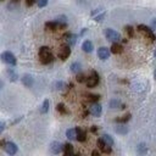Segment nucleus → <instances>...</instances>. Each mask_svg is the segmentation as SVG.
<instances>
[{"label":"nucleus","mask_w":156,"mask_h":156,"mask_svg":"<svg viewBox=\"0 0 156 156\" xmlns=\"http://www.w3.org/2000/svg\"><path fill=\"white\" fill-rule=\"evenodd\" d=\"M39 59L43 65H49L50 62H53L54 56L51 54V50L48 46H42L39 49Z\"/></svg>","instance_id":"nucleus-1"},{"label":"nucleus","mask_w":156,"mask_h":156,"mask_svg":"<svg viewBox=\"0 0 156 156\" xmlns=\"http://www.w3.org/2000/svg\"><path fill=\"white\" fill-rule=\"evenodd\" d=\"M105 37H106V39H108L109 42H112V43L120 42V40H121L120 33H118V32H116L115 29H112V28L105 29Z\"/></svg>","instance_id":"nucleus-2"},{"label":"nucleus","mask_w":156,"mask_h":156,"mask_svg":"<svg viewBox=\"0 0 156 156\" xmlns=\"http://www.w3.org/2000/svg\"><path fill=\"white\" fill-rule=\"evenodd\" d=\"M138 31L140 32V33H143L146 38L151 39L152 42H154V40H156V36L154 34L152 29H151V28H149L147 26H145V24H139V26H138Z\"/></svg>","instance_id":"nucleus-3"},{"label":"nucleus","mask_w":156,"mask_h":156,"mask_svg":"<svg viewBox=\"0 0 156 156\" xmlns=\"http://www.w3.org/2000/svg\"><path fill=\"white\" fill-rule=\"evenodd\" d=\"M0 57H1V60H3L5 63L10 65V66H15L16 62H17V61H16L15 55H14L12 53H10V51H4Z\"/></svg>","instance_id":"nucleus-4"},{"label":"nucleus","mask_w":156,"mask_h":156,"mask_svg":"<svg viewBox=\"0 0 156 156\" xmlns=\"http://www.w3.org/2000/svg\"><path fill=\"white\" fill-rule=\"evenodd\" d=\"M85 83H87V87L88 88H94V87H96L98 84H99V75H98L95 71H93L92 75H90V77L87 78Z\"/></svg>","instance_id":"nucleus-5"},{"label":"nucleus","mask_w":156,"mask_h":156,"mask_svg":"<svg viewBox=\"0 0 156 156\" xmlns=\"http://www.w3.org/2000/svg\"><path fill=\"white\" fill-rule=\"evenodd\" d=\"M101 111H103V108H101L100 104H98V101L92 103V105H90V108H89V113L90 115H93L94 117H99L101 115Z\"/></svg>","instance_id":"nucleus-6"},{"label":"nucleus","mask_w":156,"mask_h":156,"mask_svg":"<svg viewBox=\"0 0 156 156\" xmlns=\"http://www.w3.org/2000/svg\"><path fill=\"white\" fill-rule=\"evenodd\" d=\"M4 150L9 154V155H15L16 152H17L19 150V147L17 145H16L15 143H11V142H6L4 144Z\"/></svg>","instance_id":"nucleus-7"},{"label":"nucleus","mask_w":156,"mask_h":156,"mask_svg":"<svg viewBox=\"0 0 156 156\" xmlns=\"http://www.w3.org/2000/svg\"><path fill=\"white\" fill-rule=\"evenodd\" d=\"M71 55V46L70 45H65L60 49V51H59V57L61 60H66L68 59V56Z\"/></svg>","instance_id":"nucleus-8"},{"label":"nucleus","mask_w":156,"mask_h":156,"mask_svg":"<svg viewBox=\"0 0 156 156\" xmlns=\"http://www.w3.org/2000/svg\"><path fill=\"white\" fill-rule=\"evenodd\" d=\"M98 56H99V59L101 60H106V59H109V56H110V50L106 46H101L98 49Z\"/></svg>","instance_id":"nucleus-9"},{"label":"nucleus","mask_w":156,"mask_h":156,"mask_svg":"<svg viewBox=\"0 0 156 156\" xmlns=\"http://www.w3.org/2000/svg\"><path fill=\"white\" fill-rule=\"evenodd\" d=\"M62 146L63 145L59 142H53L51 145H50V150H51L53 154H59V152L62 151Z\"/></svg>","instance_id":"nucleus-10"},{"label":"nucleus","mask_w":156,"mask_h":156,"mask_svg":"<svg viewBox=\"0 0 156 156\" xmlns=\"http://www.w3.org/2000/svg\"><path fill=\"white\" fill-rule=\"evenodd\" d=\"M22 83L26 85L27 88H31L32 85H33V83H34V79H33V77H32L31 75H24L22 77Z\"/></svg>","instance_id":"nucleus-11"},{"label":"nucleus","mask_w":156,"mask_h":156,"mask_svg":"<svg viewBox=\"0 0 156 156\" xmlns=\"http://www.w3.org/2000/svg\"><path fill=\"white\" fill-rule=\"evenodd\" d=\"M76 132H77V135H76V139L78 142H85V139H87V134H85V132L83 129H80L79 127H77L76 128Z\"/></svg>","instance_id":"nucleus-12"},{"label":"nucleus","mask_w":156,"mask_h":156,"mask_svg":"<svg viewBox=\"0 0 156 156\" xmlns=\"http://www.w3.org/2000/svg\"><path fill=\"white\" fill-rule=\"evenodd\" d=\"M112 54H121L122 51H123V46L121 45V44H118L117 42H115V43H112V45H111V50H110Z\"/></svg>","instance_id":"nucleus-13"},{"label":"nucleus","mask_w":156,"mask_h":156,"mask_svg":"<svg viewBox=\"0 0 156 156\" xmlns=\"http://www.w3.org/2000/svg\"><path fill=\"white\" fill-rule=\"evenodd\" d=\"M65 39H66L67 44H68L70 46H72V45H75L76 42H77V36L71 34V33H67L66 36H65Z\"/></svg>","instance_id":"nucleus-14"},{"label":"nucleus","mask_w":156,"mask_h":156,"mask_svg":"<svg viewBox=\"0 0 156 156\" xmlns=\"http://www.w3.org/2000/svg\"><path fill=\"white\" fill-rule=\"evenodd\" d=\"M82 49L85 51V53H92L93 51V49H94V46H93V43L90 42V40H85V42L83 43V45H82Z\"/></svg>","instance_id":"nucleus-15"},{"label":"nucleus","mask_w":156,"mask_h":156,"mask_svg":"<svg viewBox=\"0 0 156 156\" xmlns=\"http://www.w3.org/2000/svg\"><path fill=\"white\" fill-rule=\"evenodd\" d=\"M7 76H9V78H10V80L11 82H16L19 79V76H17V73H16V71L14 70V68H7Z\"/></svg>","instance_id":"nucleus-16"},{"label":"nucleus","mask_w":156,"mask_h":156,"mask_svg":"<svg viewBox=\"0 0 156 156\" xmlns=\"http://www.w3.org/2000/svg\"><path fill=\"white\" fill-rule=\"evenodd\" d=\"M45 28L49 29V31H56L59 28V24H57L56 21H49L45 23Z\"/></svg>","instance_id":"nucleus-17"},{"label":"nucleus","mask_w":156,"mask_h":156,"mask_svg":"<svg viewBox=\"0 0 156 156\" xmlns=\"http://www.w3.org/2000/svg\"><path fill=\"white\" fill-rule=\"evenodd\" d=\"M62 151H63L65 155H72V154H73V146H72L70 143L63 144V146H62Z\"/></svg>","instance_id":"nucleus-18"},{"label":"nucleus","mask_w":156,"mask_h":156,"mask_svg":"<svg viewBox=\"0 0 156 156\" xmlns=\"http://www.w3.org/2000/svg\"><path fill=\"white\" fill-rule=\"evenodd\" d=\"M76 135H77L76 128H71V129H67V130H66V137L70 139V140H73V139H76Z\"/></svg>","instance_id":"nucleus-19"},{"label":"nucleus","mask_w":156,"mask_h":156,"mask_svg":"<svg viewBox=\"0 0 156 156\" xmlns=\"http://www.w3.org/2000/svg\"><path fill=\"white\" fill-rule=\"evenodd\" d=\"M109 105H110L111 109H121V106H122V104H121V101L118 99H112V100H110Z\"/></svg>","instance_id":"nucleus-20"},{"label":"nucleus","mask_w":156,"mask_h":156,"mask_svg":"<svg viewBox=\"0 0 156 156\" xmlns=\"http://www.w3.org/2000/svg\"><path fill=\"white\" fill-rule=\"evenodd\" d=\"M101 138H103V140H104L106 144H108V145H110V146H112L113 143H115V142H113V138H112L111 135H109V134H104Z\"/></svg>","instance_id":"nucleus-21"},{"label":"nucleus","mask_w":156,"mask_h":156,"mask_svg":"<svg viewBox=\"0 0 156 156\" xmlns=\"http://www.w3.org/2000/svg\"><path fill=\"white\" fill-rule=\"evenodd\" d=\"M80 70H82V66H80L79 62H73L71 65V71L73 73H78V72H80Z\"/></svg>","instance_id":"nucleus-22"},{"label":"nucleus","mask_w":156,"mask_h":156,"mask_svg":"<svg viewBox=\"0 0 156 156\" xmlns=\"http://www.w3.org/2000/svg\"><path fill=\"white\" fill-rule=\"evenodd\" d=\"M56 110L59 111L61 115H67L68 113V110L66 109V106H65L63 104H59V105H57L56 106Z\"/></svg>","instance_id":"nucleus-23"},{"label":"nucleus","mask_w":156,"mask_h":156,"mask_svg":"<svg viewBox=\"0 0 156 156\" xmlns=\"http://www.w3.org/2000/svg\"><path fill=\"white\" fill-rule=\"evenodd\" d=\"M129 120H130V113H127V115H125V116L116 118V122H117V123H126V122H128Z\"/></svg>","instance_id":"nucleus-24"},{"label":"nucleus","mask_w":156,"mask_h":156,"mask_svg":"<svg viewBox=\"0 0 156 156\" xmlns=\"http://www.w3.org/2000/svg\"><path fill=\"white\" fill-rule=\"evenodd\" d=\"M116 132L120 134H127L128 133V128L126 126H117L116 127Z\"/></svg>","instance_id":"nucleus-25"},{"label":"nucleus","mask_w":156,"mask_h":156,"mask_svg":"<svg viewBox=\"0 0 156 156\" xmlns=\"http://www.w3.org/2000/svg\"><path fill=\"white\" fill-rule=\"evenodd\" d=\"M48 111H49V100L45 99V100L43 101V105H42V109H40V112H42V113H46Z\"/></svg>","instance_id":"nucleus-26"},{"label":"nucleus","mask_w":156,"mask_h":156,"mask_svg":"<svg viewBox=\"0 0 156 156\" xmlns=\"http://www.w3.org/2000/svg\"><path fill=\"white\" fill-rule=\"evenodd\" d=\"M138 152L139 154H146V151H147V146L144 144V143H140V144H139L138 145Z\"/></svg>","instance_id":"nucleus-27"},{"label":"nucleus","mask_w":156,"mask_h":156,"mask_svg":"<svg viewBox=\"0 0 156 156\" xmlns=\"http://www.w3.org/2000/svg\"><path fill=\"white\" fill-rule=\"evenodd\" d=\"M99 99H100V95H98V94H89L88 95V100L92 101V103H96Z\"/></svg>","instance_id":"nucleus-28"},{"label":"nucleus","mask_w":156,"mask_h":156,"mask_svg":"<svg viewBox=\"0 0 156 156\" xmlns=\"http://www.w3.org/2000/svg\"><path fill=\"white\" fill-rule=\"evenodd\" d=\"M55 21L59 24H66L67 19H66V16H57V17L55 19Z\"/></svg>","instance_id":"nucleus-29"},{"label":"nucleus","mask_w":156,"mask_h":156,"mask_svg":"<svg viewBox=\"0 0 156 156\" xmlns=\"http://www.w3.org/2000/svg\"><path fill=\"white\" fill-rule=\"evenodd\" d=\"M76 79H77V82H79V83H83V82H85V80H87V77L83 75V73L78 72V73H77V77H76Z\"/></svg>","instance_id":"nucleus-30"},{"label":"nucleus","mask_w":156,"mask_h":156,"mask_svg":"<svg viewBox=\"0 0 156 156\" xmlns=\"http://www.w3.org/2000/svg\"><path fill=\"white\" fill-rule=\"evenodd\" d=\"M100 151H101V152H104V154H111L112 149H111V146H110V145L106 144V145H104V146L101 147Z\"/></svg>","instance_id":"nucleus-31"},{"label":"nucleus","mask_w":156,"mask_h":156,"mask_svg":"<svg viewBox=\"0 0 156 156\" xmlns=\"http://www.w3.org/2000/svg\"><path fill=\"white\" fill-rule=\"evenodd\" d=\"M126 32L128 33L129 37H134V29L132 26H126Z\"/></svg>","instance_id":"nucleus-32"},{"label":"nucleus","mask_w":156,"mask_h":156,"mask_svg":"<svg viewBox=\"0 0 156 156\" xmlns=\"http://www.w3.org/2000/svg\"><path fill=\"white\" fill-rule=\"evenodd\" d=\"M66 87H67V85L65 84L63 82H57V83H56V89H57V90H63Z\"/></svg>","instance_id":"nucleus-33"},{"label":"nucleus","mask_w":156,"mask_h":156,"mask_svg":"<svg viewBox=\"0 0 156 156\" xmlns=\"http://www.w3.org/2000/svg\"><path fill=\"white\" fill-rule=\"evenodd\" d=\"M37 4L39 7H44L48 5V0H37Z\"/></svg>","instance_id":"nucleus-34"},{"label":"nucleus","mask_w":156,"mask_h":156,"mask_svg":"<svg viewBox=\"0 0 156 156\" xmlns=\"http://www.w3.org/2000/svg\"><path fill=\"white\" fill-rule=\"evenodd\" d=\"M37 3V0H26V5L27 6H32V5H34Z\"/></svg>","instance_id":"nucleus-35"},{"label":"nucleus","mask_w":156,"mask_h":156,"mask_svg":"<svg viewBox=\"0 0 156 156\" xmlns=\"http://www.w3.org/2000/svg\"><path fill=\"white\" fill-rule=\"evenodd\" d=\"M104 16H105V14H101L100 16H98V17H95V21H98V22H99V21H101V20L104 19Z\"/></svg>","instance_id":"nucleus-36"},{"label":"nucleus","mask_w":156,"mask_h":156,"mask_svg":"<svg viewBox=\"0 0 156 156\" xmlns=\"http://www.w3.org/2000/svg\"><path fill=\"white\" fill-rule=\"evenodd\" d=\"M4 128H5V125H4L3 122H0V133H1L3 130H4Z\"/></svg>","instance_id":"nucleus-37"},{"label":"nucleus","mask_w":156,"mask_h":156,"mask_svg":"<svg viewBox=\"0 0 156 156\" xmlns=\"http://www.w3.org/2000/svg\"><path fill=\"white\" fill-rule=\"evenodd\" d=\"M96 130H98L96 126H93V127H92V132H93V133H95V132H96Z\"/></svg>","instance_id":"nucleus-38"},{"label":"nucleus","mask_w":156,"mask_h":156,"mask_svg":"<svg viewBox=\"0 0 156 156\" xmlns=\"http://www.w3.org/2000/svg\"><path fill=\"white\" fill-rule=\"evenodd\" d=\"M99 154H100V152H99V151H96V150H94V151L92 152V155H93V156H96V155H99Z\"/></svg>","instance_id":"nucleus-39"},{"label":"nucleus","mask_w":156,"mask_h":156,"mask_svg":"<svg viewBox=\"0 0 156 156\" xmlns=\"http://www.w3.org/2000/svg\"><path fill=\"white\" fill-rule=\"evenodd\" d=\"M3 85H4V84H3V82H1V80H0V89H1V88H3Z\"/></svg>","instance_id":"nucleus-40"},{"label":"nucleus","mask_w":156,"mask_h":156,"mask_svg":"<svg viewBox=\"0 0 156 156\" xmlns=\"http://www.w3.org/2000/svg\"><path fill=\"white\" fill-rule=\"evenodd\" d=\"M154 56L156 57V49H155V51H154Z\"/></svg>","instance_id":"nucleus-41"},{"label":"nucleus","mask_w":156,"mask_h":156,"mask_svg":"<svg viewBox=\"0 0 156 156\" xmlns=\"http://www.w3.org/2000/svg\"><path fill=\"white\" fill-rule=\"evenodd\" d=\"M154 76H155V78H156V70H155V72H154Z\"/></svg>","instance_id":"nucleus-42"},{"label":"nucleus","mask_w":156,"mask_h":156,"mask_svg":"<svg viewBox=\"0 0 156 156\" xmlns=\"http://www.w3.org/2000/svg\"><path fill=\"white\" fill-rule=\"evenodd\" d=\"M12 1H19V0H12Z\"/></svg>","instance_id":"nucleus-43"}]
</instances>
